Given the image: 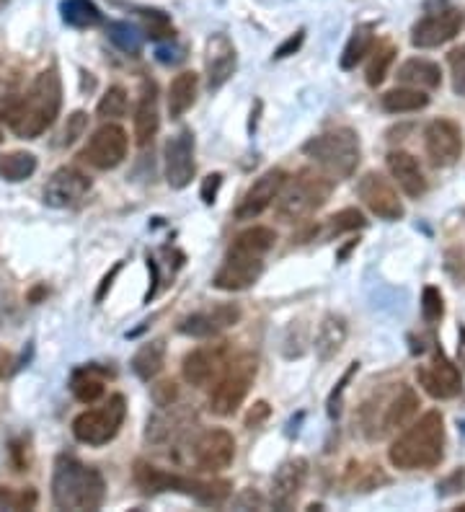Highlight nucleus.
Instances as JSON below:
<instances>
[{
    "label": "nucleus",
    "instance_id": "36",
    "mask_svg": "<svg viewBox=\"0 0 465 512\" xmlns=\"http://www.w3.org/2000/svg\"><path fill=\"white\" fill-rule=\"evenodd\" d=\"M370 63H367V86H380L385 81V75H388V68H391L393 57H396V47L393 44H380L378 50L370 52Z\"/></svg>",
    "mask_w": 465,
    "mask_h": 512
},
{
    "label": "nucleus",
    "instance_id": "20",
    "mask_svg": "<svg viewBox=\"0 0 465 512\" xmlns=\"http://www.w3.org/2000/svg\"><path fill=\"white\" fill-rule=\"evenodd\" d=\"M287 182V174L282 169H272L267 174H261L248 192L243 194V200L238 202L236 207V218L238 220H254L259 218L274 200H277V194L282 192Z\"/></svg>",
    "mask_w": 465,
    "mask_h": 512
},
{
    "label": "nucleus",
    "instance_id": "46",
    "mask_svg": "<svg viewBox=\"0 0 465 512\" xmlns=\"http://www.w3.org/2000/svg\"><path fill=\"white\" fill-rule=\"evenodd\" d=\"M220 187H223V174H210L205 179V182H202V202H205V205H212V202L217 200V192H220Z\"/></svg>",
    "mask_w": 465,
    "mask_h": 512
},
{
    "label": "nucleus",
    "instance_id": "16",
    "mask_svg": "<svg viewBox=\"0 0 465 512\" xmlns=\"http://www.w3.org/2000/svg\"><path fill=\"white\" fill-rule=\"evenodd\" d=\"M357 192H360V200L365 202L367 210L372 215H378L383 220H401L403 218V202L398 200V192L393 189V184L385 179V176L375 174H365L357 184Z\"/></svg>",
    "mask_w": 465,
    "mask_h": 512
},
{
    "label": "nucleus",
    "instance_id": "30",
    "mask_svg": "<svg viewBox=\"0 0 465 512\" xmlns=\"http://www.w3.org/2000/svg\"><path fill=\"white\" fill-rule=\"evenodd\" d=\"M163 365H166V342H163V339L143 344V347L137 350V355L132 357V370H135L137 378H143V381H153L155 375L163 370Z\"/></svg>",
    "mask_w": 465,
    "mask_h": 512
},
{
    "label": "nucleus",
    "instance_id": "14",
    "mask_svg": "<svg viewBox=\"0 0 465 512\" xmlns=\"http://www.w3.org/2000/svg\"><path fill=\"white\" fill-rule=\"evenodd\" d=\"M424 145H427V156L432 166L447 169L463 153V135H460V127L450 119H434L424 132Z\"/></svg>",
    "mask_w": 465,
    "mask_h": 512
},
{
    "label": "nucleus",
    "instance_id": "23",
    "mask_svg": "<svg viewBox=\"0 0 465 512\" xmlns=\"http://www.w3.org/2000/svg\"><path fill=\"white\" fill-rule=\"evenodd\" d=\"M308 481V461L305 458H290L277 469L272 479V505L277 510H290L298 502Z\"/></svg>",
    "mask_w": 465,
    "mask_h": 512
},
{
    "label": "nucleus",
    "instance_id": "18",
    "mask_svg": "<svg viewBox=\"0 0 465 512\" xmlns=\"http://www.w3.org/2000/svg\"><path fill=\"white\" fill-rule=\"evenodd\" d=\"M166 182L171 189H184L194 179V135L192 130L176 132L166 143Z\"/></svg>",
    "mask_w": 465,
    "mask_h": 512
},
{
    "label": "nucleus",
    "instance_id": "34",
    "mask_svg": "<svg viewBox=\"0 0 465 512\" xmlns=\"http://www.w3.org/2000/svg\"><path fill=\"white\" fill-rule=\"evenodd\" d=\"M34 171H37V156L34 153L16 150V153L0 156V179H6V182H24Z\"/></svg>",
    "mask_w": 465,
    "mask_h": 512
},
{
    "label": "nucleus",
    "instance_id": "27",
    "mask_svg": "<svg viewBox=\"0 0 465 512\" xmlns=\"http://www.w3.org/2000/svg\"><path fill=\"white\" fill-rule=\"evenodd\" d=\"M197 88V73L184 70V73L176 75L171 88H168V114H171V119L184 117V114L194 107V101H197Z\"/></svg>",
    "mask_w": 465,
    "mask_h": 512
},
{
    "label": "nucleus",
    "instance_id": "25",
    "mask_svg": "<svg viewBox=\"0 0 465 512\" xmlns=\"http://www.w3.org/2000/svg\"><path fill=\"white\" fill-rule=\"evenodd\" d=\"M161 127V114H158V86L153 81H145L143 94L135 109V140L140 148L153 143L155 132Z\"/></svg>",
    "mask_w": 465,
    "mask_h": 512
},
{
    "label": "nucleus",
    "instance_id": "5",
    "mask_svg": "<svg viewBox=\"0 0 465 512\" xmlns=\"http://www.w3.org/2000/svg\"><path fill=\"white\" fill-rule=\"evenodd\" d=\"M331 192H334V182L326 174L313 169L298 171L277 194V218L285 223L308 218L310 213H316L329 202Z\"/></svg>",
    "mask_w": 465,
    "mask_h": 512
},
{
    "label": "nucleus",
    "instance_id": "28",
    "mask_svg": "<svg viewBox=\"0 0 465 512\" xmlns=\"http://www.w3.org/2000/svg\"><path fill=\"white\" fill-rule=\"evenodd\" d=\"M398 81L411 88H437L442 83L440 65L424 57H411L398 68Z\"/></svg>",
    "mask_w": 465,
    "mask_h": 512
},
{
    "label": "nucleus",
    "instance_id": "2",
    "mask_svg": "<svg viewBox=\"0 0 465 512\" xmlns=\"http://www.w3.org/2000/svg\"><path fill=\"white\" fill-rule=\"evenodd\" d=\"M274 241H277V233L264 225L238 233L223 267L217 269L212 285L225 293H238V290H248L251 285H256L264 272V256L274 249Z\"/></svg>",
    "mask_w": 465,
    "mask_h": 512
},
{
    "label": "nucleus",
    "instance_id": "37",
    "mask_svg": "<svg viewBox=\"0 0 465 512\" xmlns=\"http://www.w3.org/2000/svg\"><path fill=\"white\" fill-rule=\"evenodd\" d=\"M96 114L101 119H119L127 114V91L122 86H112L101 96L99 107H96Z\"/></svg>",
    "mask_w": 465,
    "mask_h": 512
},
{
    "label": "nucleus",
    "instance_id": "50",
    "mask_svg": "<svg viewBox=\"0 0 465 512\" xmlns=\"http://www.w3.org/2000/svg\"><path fill=\"white\" fill-rule=\"evenodd\" d=\"M6 3H8V0H0V8H3V6H6Z\"/></svg>",
    "mask_w": 465,
    "mask_h": 512
},
{
    "label": "nucleus",
    "instance_id": "49",
    "mask_svg": "<svg viewBox=\"0 0 465 512\" xmlns=\"http://www.w3.org/2000/svg\"><path fill=\"white\" fill-rule=\"evenodd\" d=\"M184 57V50H168V47H161V50H158V60H161V63H179Z\"/></svg>",
    "mask_w": 465,
    "mask_h": 512
},
{
    "label": "nucleus",
    "instance_id": "48",
    "mask_svg": "<svg viewBox=\"0 0 465 512\" xmlns=\"http://www.w3.org/2000/svg\"><path fill=\"white\" fill-rule=\"evenodd\" d=\"M269 417V404L267 401H256L254 404V409H251V412H248V417H246V427L248 430H254V427H261V422H264V419Z\"/></svg>",
    "mask_w": 465,
    "mask_h": 512
},
{
    "label": "nucleus",
    "instance_id": "3",
    "mask_svg": "<svg viewBox=\"0 0 465 512\" xmlns=\"http://www.w3.org/2000/svg\"><path fill=\"white\" fill-rule=\"evenodd\" d=\"M106 481L99 469L73 456H60L52 474V502L57 510L91 512L104 505Z\"/></svg>",
    "mask_w": 465,
    "mask_h": 512
},
{
    "label": "nucleus",
    "instance_id": "6",
    "mask_svg": "<svg viewBox=\"0 0 465 512\" xmlns=\"http://www.w3.org/2000/svg\"><path fill=\"white\" fill-rule=\"evenodd\" d=\"M135 484L143 489L145 494L158 492H179L186 497H194L202 505H223L230 494V481L215 479V481H199L189 479V476H176L168 471L155 469L150 463L137 461L135 463Z\"/></svg>",
    "mask_w": 465,
    "mask_h": 512
},
{
    "label": "nucleus",
    "instance_id": "4",
    "mask_svg": "<svg viewBox=\"0 0 465 512\" xmlns=\"http://www.w3.org/2000/svg\"><path fill=\"white\" fill-rule=\"evenodd\" d=\"M445 456V422L440 412H427L406 432H401L388 448V458L396 469H432Z\"/></svg>",
    "mask_w": 465,
    "mask_h": 512
},
{
    "label": "nucleus",
    "instance_id": "41",
    "mask_svg": "<svg viewBox=\"0 0 465 512\" xmlns=\"http://www.w3.org/2000/svg\"><path fill=\"white\" fill-rule=\"evenodd\" d=\"M422 313L427 324H437L445 313V300H442V293L437 288H424L422 293Z\"/></svg>",
    "mask_w": 465,
    "mask_h": 512
},
{
    "label": "nucleus",
    "instance_id": "24",
    "mask_svg": "<svg viewBox=\"0 0 465 512\" xmlns=\"http://www.w3.org/2000/svg\"><path fill=\"white\" fill-rule=\"evenodd\" d=\"M388 171H391L398 187L403 189V194L411 197V200H419L427 192V179L422 174V166L406 150H393L388 156Z\"/></svg>",
    "mask_w": 465,
    "mask_h": 512
},
{
    "label": "nucleus",
    "instance_id": "31",
    "mask_svg": "<svg viewBox=\"0 0 465 512\" xmlns=\"http://www.w3.org/2000/svg\"><path fill=\"white\" fill-rule=\"evenodd\" d=\"M429 104V96L422 88H393L388 94L380 96V107L388 114H409L419 112Z\"/></svg>",
    "mask_w": 465,
    "mask_h": 512
},
{
    "label": "nucleus",
    "instance_id": "52",
    "mask_svg": "<svg viewBox=\"0 0 465 512\" xmlns=\"http://www.w3.org/2000/svg\"><path fill=\"white\" fill-rule=\"evenodd\" d=\"M0 143H3V130H0Z\"/></svg>",
    "mask_w": 465,
    "mask_h": 512
},
{
    "label": "nucleus",
    "instance_id": "29",
    "mask_svg": "<svg viewBox=\"0 0 465 512\" xmlns=\"http://www.w3.org/2000/svg\"><path fill=\"white\" fill-rule=\"evenodd\" d=\"M372 47H375V24L354 26L352 37H349L347 47H344V52H341V60H339L341 70L357 68V63H362V60L370 55Z\"/></svg>",
    "mask_w": 465,
    "mask_h": 512
},
{
    "label": "nucleus",
    "instance_id": "38",
    "mask_svg": "<svg viewBox=\"0 0 465 512\" xmlns=\"http://www.w3.org/2000/svg\"><path fill=\"white\" fill-rule=\"evenodd\" d=\"M367 220L360 210H341V213L331 215L329 223H326V236H339V233H349V231H357V228H365Z\"/></svg>",
    "mask_w": 465,
    "mask_h": 512
},
{
    "label": "nucleus",
    "instance_id": "22",
    "mask_svg": "<svg viewBox=\"0 0 465 512\" xmlns=\"http://www.w3.org/2000/svg\"><path fill=\"white\" fill-rule=\"evenodd\" d=\"M236 47L225 34H212L205 44V70L210 91L223 88L236 73Z\"/></svg>",
    "mask_w": 465,
    "mask_h": 512
},
{
    "label": "nucleus",
    "instance_id": "45",
    "mask_svg": "<svg viewBox=\"0 0 465 512\" xmlns=\"http://www.w3.org/2000/svg\"><path fill=\"white\" fill-rule=\"evenodd\" d=\"M303 42H305V29H298V32L292 34V37H287L285 42L279 44L277 52H274V57H277V60H282V57L295 55V52H298L300 47H303Z\"/></svg>",
    "mask_w": 465,
    "mask_h": 512
},
{
    "label": "nucleus",
    "instance_id": "10",
    "mask_svg": "<svg viewBox=\"0 0 465 512\" xmlns=\"http://www.w3.org/2000/svg\"><path fill=\"white\" fill-rule=\"evenodd\" d=\"M124 417H127V401L122 394H114L99 409H88L73 419V435L83 445H106L109 440L117 438L122 430Z\"/></svg>",
    "mask_w": 465,
    "mask_h": 512
},
{
    "label": "nucleus",
    "instance_id": "40",
    "mask_svg": "<svg viewBox=\"0 0 465 512\" xmlns=\"http://www.w3.org/2000/svg\"><path fill=\"white\" fill-rule=\"evenodd\" d=\"M143 24H145V37L150 39H174V26L163 11H143Z\"/></svg>",
    "mask_w": 465,
    "mask_h": 512
},
{
    "label": "nucleus",
    "instance_id": "19",
    "mask_svg": "<svg viewBox=\"0 0 465 512\" xmlns=\"http://www.w3.org/2000/svg\"><path fill=\"white\" fill-rule=\"evenodd\" d=\"M416 378H419V386L432 399H453V396L460 394V388H463L460 370L447 360L442 350L434 352L432 363L422 365V368L416 370Z\"/></svg>",
    "mask_w": 465,
    "mask_h": 512
},
{
    "label": "nucleus",
    "instance_id": "21",
    "mask_svg": "<svg viewBox=\"0 0 465 512\" xmlns=\"http://www.w3.org/2000/svg\"><path fill=\"white\" fill-rule=\"evenodd\" d=\"M91 192V179L78 169H57L44 187V202L50 207H73Z\"/></svg>",
    "mask_w": 465,
    "mask_h": 512
},
{
    "label": "nucleus",
    "instance_id": "39",
    "mask_svg": "<svg viewBox=\"0 0 465 512\" xmlns=\"http://www.w3.org/2000/svg\"><path fill=\"white\" fill-rule=\"evenodd\" d=\"M39 502L34 489L0 487V510H34Z\"/></svg>",
    "mask_w": 465,
    "mask_h": 512
},
{
    "label": "nucleus",
    "instance_id": "15",
    "mask_svg": "<svg viewBox=\"0 0 465 512\" xmlns=\"http://www.w3.org/2000/svg\"><path fill=\"white\" fill-rule=\"evenodd\" d=\"M233 458H236V440L223 427L205 430L194 443V463L202 471L215 474V471L228 469Z\"/></svg>",
    "mask_w": 465,
    "mask_h": 512
},
{
    "label": "nucleus",
    "instance_id": "17",
    "mask_svg": "<svg viewBox=\"0 0 465 512\" xmlns=\"http://www.w3.org/2000/svg\"><path fill=\"white\" fill-rule=\"evenodd\" d=\"M238 321H241V308L236 303H220V306H212L207 311L186 316L179 324V331L194 339H212L230 326H236Z\"/></svg>",
    "mask_w": 465,
    "mask_h": 512
},
{
    "label": "nucleus",
    "instance_id": "44",
    "mask_svg": "<svg viewBox=\"0 0 465 512\" xmlns=\"http://www.w3.org/2000/svg\"><path fill=\"white\" fill-rule=\"evenodd\" d=\"M86 125H88L86 112L70 114V117H68V125H65V130H62V140H60V143H62V145H73L75 140H78V138H81V135H83V130H86Z\"/></svg>",
    "mask_w": 465,
    "mask_h": 512
},
{
    "label": "nucleus",
    "instance_id": "1",
    "mask_svg": "<svg viewBox=\"0 0 465 512\" xmlns=\"http://www.w3.org/2000/svg\"><path fill=\"white\" fill-rule=\"evenodd\" d=\"M62 107V83L55 68L44 70L37 75V81L31 83L21 99H13L3 109V119L8 122L19 138L34 140L39 138L47 127L52 125Z\"/></svg>",
    "mask_w": 465,
    "mask_h": 512
},
{
    "label": "nucleus",
    "instance_id": "8",
    "mask_svg": "<svg viewBox=\"0 0 465 512\" xmlns=\"http://www.w3.org/2000/svg\"><path fill=\"white\" fill-rule=\"evenodd\" d=\"M303 153L329 176L347 179L360 166V138L349 127L323 132L303 145Z\"/></svg>",
    "mask_w": 465,
    "mask_h": 512
},
{
    "label": "nucleus",
    "instance_id": "51",
    "mask_svg": "<svg viewBox=\"0 0 465 512\" xmlns=\"http://www.w3.org/2000/svg\"><path fill=\"white\" fill-rule=\"evenodd\" d=\"M458 510H460V512H465V502H463V505H460V507H458Z\"/></svg>",
    "mask_w": 465,
    "mask_h": 512
},
{
    "label": "nucleus",
    "instance_id": "35",
    "mask_svg": "<svg viewBox=\"0 0 465 512\" xmlns=\"http://www.w3.org/2000/svg\"><path fill=\"white\" fill-rule=\"evenodd\" d=\"M109 39H112L114 47H119V50L132 57L140 55V50H143V34L130 21H114V24H109Z\"/></svg>",
    "mask_w": 465,
    "mask_h": 512
},
{
    "label": "nucleus",
    "instance_id": "43",
    "mask_svg": "<svg viewBox=\"0 0 465 512\" xmlns=\"http://www.w3.org/2000/svg\"><path fill=\"white\" fill-rule=\"evenodd\" d=\"M357 370H360V363L349 365V370L344 373V378H341V381L336 383L334 391H331V396H329V417L331 419H336L341 414V394H344V388H347V383L352 381V375L357 373Z\"/></svg>",
    "mask_w": 465,
    "mask_h": 512
},
{
    "label": "nucleus",
    "instance_id": "47",
    "mask_svg": "<svg viewBox=\"0 0 465 512\" xmlns=\"http://www.w3.org/2000/svg\"><path fill=\"white\" fill-rule=\"evenodd\" d=\"M176 399V383H171V381H163V383H158V386L153 388V401L158 406H174L171 404V401Z\"/></svg>",
    "mask_w": 465,
    "mask_h": 512
},
{
    "label": "nucleus",
    "instance_id": "42",
    "mask_svg": "<svg viewBox=\"0 0 465 512\" xmlns=\"http://www.w3.org/2000/svg\"><path fill=\"white\" fill-rule=\"evenodd\" d=\"M447 63H450V73H453L455 94L465 99V44L455 47V50L447 55Z\"/></svg>",
    "mask_w": 465,
    "mask_h": 512
},
{
    "label": "nucleus",
    "instance_id": "26",
    "mask_svg": "<svg viewBox=\"0 0 465 512\" xmlns=\"http://www.w3.org/2000/svg\"><path fill=\"white\" fill-rule=\"evenodd\" d=\"M344 342H347V321L341 319V316L329 313V316L318 324V331H316L318 360H321V363L334 360V357L341 352V347H344Z\"/></svg>",
    "mask_w": 465,
    "mask_h": 512
},
{
    "label": "nucleus",
    "instance_id": "11",
    "mask_svg": "<svg viewBox=\"0 0 465 512\" xmlns=\"http://www.w3.org/2000/svg\"><path fill=\"white\" fill-rule=\"evenodd\" d=\"M127 148H130V138L127 132L119 125H104L93 132L88 138V145L83 148L81 158L86 163H91L93 169L109 171L117 169L119 163L127 156Z\"/></svg>",
    "mask_w": 465,
    "mask_h": 512
},
{
    "label": "nucleus",
    "instance_id": "32",
    "mask_svg": "<svg viewBox=\"0 0 465 512\" xmlns=\"http://www.w3.org/2000/svg\"><path fill=\"white\" fill-rule=\"evenodd\" d=\"M62 21L75 29H93L104 21V13L93 0H62Z\"/></svg>",
    "mask_w": 465,
    "mask_h": 512
},
{
    "label": "nucleus",
    "instance_id": "33",
    "mask_svg": "<svg viewBox=\"0 0 465 512\" xmlns=\"http://www.w3.org/2000/svg\"><path fill=\"white\" fill-rule=\"evenodd\" d=\"M70 391L81 404H93L104 396V378L96 368L75 370L73 378H70Z\"/></svg>",
    "mask_w": 465,
    "mask_h": 512
},
{
    "label": "nucleus",
    "instance_id": "7",
    "mask_svg": "<svg viewBox=\"0 0 465 512\" xmlns=\"http://www.w3.org/2000/svg\"><path fill=\"white\" fill-rule=\"evenodd\" d=\"M416 409H419V399H416L414 388L401 383L396 391H388V394L383 391V394H378V399L367 401L362 406V430L370 440H380L391 435L393 430L409 425L416 417Z\"/></svg>",
    "mask_w": 465,
    "mask_h": 512
},
{
    "label": "nucleus",
    "instance_id": "9",
    "mask_svg": "<svg viewBox=\"0 0 465 512\" xmlns=\"http://www.w3.org/2000/svg\"><path fill=\"white\" fill-rule=\"evenodd\" d=\"M256 378V357L238 355L228 360L223 375L215 381L210 394V412L217 417H230L238 412V406L246 401L248 391L254 386Z\"/></svg>",
    "mask_w": 465,
    "mask_h": 512
},
{
    "label": "nucleus",
    "instance_id": "13",
    "mask_svg": "<svg viewBox=\"0 0 465 512\" xmlns=\"http://www.w3.org/2000/svg\"><path fill=\"white\" fill-rule=\"evenodd\" d=\"M225 365H228V347L225 344H207V347H197L184 357L181 373H184L186 383L207 388L223 375Z\"/></svg>",
    "mask_w": 465,
    "mask_h": 512
},
{
    "label": "nucleus",
    "instance_id": "12",
    "mask_svg": "<svg viewBox=\"0 0 465 512\" xmlns=\"http://www.w3.org/2000/svg\"><path fill=\"white\" fill-rule=\"evenodd\" d=\"M463 29V13L458 8H442L429 16H424L411 32V44L419 50H434L440 44H447L450 39L458 37Z\"/></svg>",
    "mask_w": 465,
    "mask_h": 512
}]
</instances>
